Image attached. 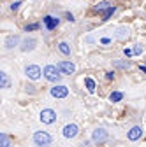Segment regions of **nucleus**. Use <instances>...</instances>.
Instances as JSON below:
<instances>
[{
  "mask_svg": "<svg viewBox=\"0 0 146 147\" xmlns=\"http://www.w3.org/2000/svg\"><path fill=\"white\" fill-rule=\"evenodd\" d=\"M51 95L55 98H65L69 95V89H67V86H55V88H51Z\"/></svg>",
  "mask_w": 146,
  "mask_h": 147,
  "instance_id": "nucleus-5",
  "label": "nucleus"
},
{
  "mask_svg": "<svg viewBox=\"0 0 146 147\" xmlns=\"http://www.w3.org/2000/svg\"><path fill=\"white\" fill-rule=\"evenodd\" d=\"M109 5H107V2H100V4H97L95 5V11H102V9H107Z\"/></svg>",
  "mask_w": 146,
  "mask_h": 147,
  "instance_id": "nucleus-19",
  "label": "nucleus"
},
{
  "mask_svg": "<svg viewBox=\"0 0 146 147\" xmlns=\"http://www.w3.org/2000/svg\"><path fill=\"white\" fill-rule=\"evenodd\" d=\"M33 142L37 144L39 147H48V145H51V137L46 131H37L33 135Z\"/></svg>",
  "mask_w": 146,
  "mask_h": 147,
  "instance_id": "nucleus-2",
  "label": "nucleus"
},
{
  "mask_svg": "<svg viewBox=\"0 0 146 147\" xmlns=\"http://www.w3.org/2000/svg\"><path fill=\"white\" fill-rule=\"evenodd\" d=\"M57 67H58V70L62 74H65V76H70V74H74V70H76L74 63H70V61H58Z\"/></svg>",
  "mask_w": 146,
  "mask_h": 147,
  "instance_id": "nucleus-4",
  "label": "nucleus"
},
{
  "mask_svg": "<svg viewBox=\"0 0 146 147\" xmlns=\"http://www.w3.org/2000/svg\"><path fill=\"white\" fill-rule=\"evenodd\" d=\"M20 4H21V2H14V4H11V9H12V11H18V9H20Z\"/></svg>",
  "mask_w": 146,
  "mask_h": 147,
  "instance_id": "nucleus-21",
  "label": "nucleus"
},
{
  "mask_svg": "<svg viewBox=\"0 0 146 147\" xmlns=\"http://www.w3.org/2000/svg\"><path fill=\"white\" fill-rule=\"evenodd\" d=\"M58 49H60V53H63V54H70V47H69L67 42H60V44H58Z\"/></svg>",
  "mask_w": 146,
  "mask_h": 147,
  "instance_id": "nucleus-17",
  "label": "nucleus"
},
{
  "mask_svg": "<svg viewBox=\"0 0 146 147\" xmlns=\"http://www.w3.org/2000/svg\"><path fill=\"white\" fill-rule=\"evenodd\" d=\"M115 11H116V7H111V5H109V7L104 11V14H102V20H109V18L115 14Z\"/></svg>",
  "mask_w": 146,
  "mask_h": 147,
  "instance_id": "nucleus-16",
  "label": "nucleus"
},
{
  "mask_svg": "<svg viewBox=\"0 0 146 147\" xmlns=\"http://www.w3.org/2000/svg\"><path fill=\"white\" fill-rule=\"evenodd\" d=\"M92 138H93V142H97V144H102V142H106V140H107V133H106V130L99 128V130H95V131H93Z\"/></svg>",
  "mask_w": 146,
  "mask_h": 147,
  "instance_id": "nucleus-8",
  "label": "nucleus"
},
{
  "mask_svg": "<svg viewBox=\"0 0 146 147\" xmlns=\"http://www.w3.org/2000/svg\"><path fill=\"white\" fill-rule=\"evenodd\" d=\"M123 53H125V56H132V54H134V51H132V49H125Z\"/></svg>",
  "mask_w": 146,
  "mask_h": 147,
  "instance_id": "nucleus-22",
  "label": "nucleus"
},
{
  "mask_svg": "<svg viewBox=\"0 0 146 147\" xmlns=\"http://www.w3.org/2000/svg\"><path fill=\"white\" fill-rule=\"evenodd\" d=\"M18 42H20V39H18V37L16 35H11V37H7V39H5V47H14Z\"/></svg>",
  "mask_w": 146,
  "mask_h": 147,
  "instance_id": "nucleus-12",
  "label": "nucleus"
},
{
  "mask_svg": "<svg viewBox=\"0 0 146 147\" xmlns=\"http://www.w3.org/2000/svg\"><path fill=\"white\" fill-rule=\"evenodd\" d=\"M106 77H107V79H113V77H115V74H113V72H107V74H106Z\"/></svg>",
  "mask_w": 146,
  "mask_h": 147,
  "instance_id": "nucleus-24",
  "label": "nucleus"
},
{
  "mask_svg": "<svg viewBox=\"0 0 146 147\" xmlns=\"http://www.w3.org/2000/svg\"><path fill=\"white\" fill-rule=\"evenodd\" d=\"M85 84H86V89L90 91V93H93V91H95V81H93V79L86 77V79H85Z\"/></svg>",
  "mask_w": 146,
  "mask_h": 147,
  "instance_id": "nucleus-14",
  "label": "nucleus"
},
{
  "mask_svg": "<svg viewBox=\"0 0 146 147\" xmlns=\"http://www.w3.org/2000/svg\"><path fill=\"white\" fill-rule=\"evenodd\" d=\"M41 121H42L44 124L55 123V121H57V112H55V110H51V109H44L42 112H41Z\"/></svg>",
  "mask_w": 146,
  "mask_h": 147,
  "instance_id": "nucleus-3",
  "label": "nucleus"
},
{
  "mask_svg": "<svg viewBox=\"0 0 146 147\" xmlns=\"http://www.w3.org/2000/svg\"><path fill=\"white\" fill-rule=\"evenodd\" d=\"M0 86L2 88H9V77L5 72H0Z\"/></svg>",
  "mask_w": 146,
  "mask_h": 147,
  "instance_id": "nucleus-13",
  "label": "nucleus"
},
{
  "mask_svg": "<svg viewBox=\"0 0 146 147\" xmlns=\"http://www.w3.org/2000/svg\"><path fill=\"white\" fill-rule=\"evenodd\" d=\"M123 98V95L120 93V91H115V93H111V96H109V100L111 102H120Z\"/></svg>",
  "mask_w": 146,
  "mask_h": 147,
  "instance_id": "nucleus-18",
  "label": "nucleus"
},
{
  "mask_svg": "<svg viewBox=\"0 0 146 147\" xmlns=\"http://www.w3.org/2000/svg\"><path fill=\"white\" fill-rule=\"evenodd\" d=\"M37 28H39V25H37V23H32V25H28L25 30H27V32H32V30H37Z\"/></svg>",
  "mask_w": 146,
  "mask_h": 147,
  "instance_id": "nucleus-20",
  "label": "nucleus"
},
{
  "mask_svg": "<svg viewBox=\"0 0 146 147\" xmlns=\"http://www.w3.org/2000/svg\"><path fill=\"white\" fill-rule=\"evenodd\" d=\"M141 72H144V74H146V67H141Z\"/></svg>",
  "mask_w": 146,
  "mask_h": 147,
  "instance_id": "nucleus-25",
  "label": "nucleus"
},
{
  "mask_svg": "<svg viewBox=\"0 0 146 147\" xmlns=\"http://www.w3.org/2000/svg\"><path fill=\"white\" fill-rule=\"evenodd\" d=\"M44 77L51 82H57L60 77H62V72L58 70V67H55V65H48L44 68Z\"/></svg>",
  "mask_w": 146,
  "mask_h": 147,
  "instance_id": "nucleus-1",
  "label": "nucleus"
},
{
  "mask_svg": "<svg viewBox=\"0 0 146 147\" xmlns=\"http://www.w3.org/2000/svg\"><path fill=\"white\" fill-rule=\"evenodd\" d=\"M25 72H27V76H28L30 79H33V81L41 77V68H39L37 65H28Z\"/></svg>",
  "mask_w": 146,
  "mask_h": 147,
  "instance_id": "nucleus-7",
  "label": "nucleus"
},
{
  "mask_svg": "<svg viewBox=\"0 0 146 147\" xmlns=\"http://www.w3.org/2000/svg\"><path fill=\"white\" fill-rule=\"evenodd\" d=\"M42 20H44V25H46V28H48V30H55V28L58 26V18H53V16H44Z\"/></svg>",
  "mask_w": 146,
  "mask_h": 147,
  "instance_id": "nucleus-9",
  "label": "nucleus"
},
{
  "mask_svg": "<svg viewBox=\"0 0 146 147\" xmlns=\"http://www.w3.org/2000/svg\"><path fill=\"white\" fill-rule=\"evenodd\" d=\"M78 133H79V128H78L76 124H67V126L63 128V137H65V138H74Z\"/></svg>",
  "mask_w": 146,
  "mask_h": 147,
  "instance_id": "nucleus-6",
  "label": "nucleus"
},
{
  "mask_svg": "<svg viewBox=\"0 0 146 147\" xmlns=\"http://www.w3.org/2000/svg\"><path fill=\"white\" fill-rule=\"evenodd\" d=\"M33 47H35V39H25L23 46H21V51H32Z\"/></svg>",
  "mask_w": 146,
  "mask_h": 147,
  "instance_id": "nucleus-11",
  "label": "nucleus"
},
{
  "mask_svg": "<svg viewBox=\"0 0 146 147\" xmlns=\"http://www.w3.org/2000/svg\"><path fill=\"white\" fill-rule=\"evenodd\" d=\"M141 135H143V130L139 126H134L129 131V140H137V138H141Z\"/></svg>",
  "mask_w": 146,
  "mask_h": 147,
  "instance_id": "nucleus-10",
  "label": "nucleus"
},
{
  "mask_svg": "<svg viewBox=\"0 0 146 147\" xmlns=\"http://www.w3.org/2000/svg\"><path fill=\"white\" fill-rule=\"evenodd\" d=\"M141 53H143V47H141V46H137V47L134 49V54H141Z\"/></svg>",
  "mask_w": 146,
  "mask_h": 147,
  "instance_id": "nucleus-23",
  "label": "nucleus"
},
{
  "mask_svg": "<svg viewBox=\"0 0 146 147\" xmlns=\"http://www.w3.org/2000/svg\"><path fill=\"white\" fill-rule=\"evenodd\" d=\"M0 147H11V140H9V137L5 133L0 135Z\"/></svg>",
  "mask_w": 146,
  "mask_h": 147,
  "instance_id": "nucleus-15",
  "label": "nucleus"
}]
</instances>
